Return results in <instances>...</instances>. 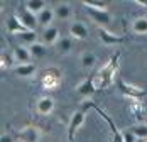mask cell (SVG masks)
Instances as JSON below:
<instances>
[{
	"label": "cell",
	"instance_id": "cell-1",
	"mask_svg": "<svg viewBox=\"0 0 147 142\" xmlns=\"http://www.w3.org/2000/svg\"><path fill=\"white\" fill-rule=\"evenodd\" d=\"M118 59H120V51H117L113 56L110 57V61L103 66L100 73H98V86L96 88H108L115 81V74L118 70Z\"/></svg>",
	"mask_w": 147,
	"mask_h": 142
},
{
	"label": "cell",
	"instance_id": "cell-2",
	"mask_svg": "<svg viewBox=\"0 0 147 142\" xmlns=\"http://www.w3.org/2000/svg\"><path fill=\"white\" fill-rule=\"evenodd\" d=\"M117 88L123 97L130 98L132 101H140V100L144 98V95H146V90L144 88L134 86L130 83H127L125 80H122V78H117Z\"/></svg>",
	"mask_w": 147,
	"mask_h": 142
},
{
	"label": "cell",
	"instance_id": "cell-3",
	"mask_svg": "<svg viewBox=\"0 0 147 142\" xmlns=\"http://www.w3.org/2000/svg\"><path fill=\"white\" fill-rule=\"evenodd\" d=\"M83 108H85V110H86V108H95V110H96L98 114L102 115V118L105 120V122H107V124H108V127H110V130H112V142H123V135H122V130H118L117 125L113 124V120H112V118H110L108 115L105 114L102 108H100V107L96 105V103H93V101H85V103H83Z\"/></svg>",
	"mask_w": 147,
	"mask_h": 142
},
{
	"label": "cell",
	"instance_id": "cell-4",
	"mask_svg": "<svg viewBox=\"0 0 147 142\" xmlns=\"http://www.w3.org/2000/svg\"><path fill=\"white\" fill-rule=\"evenodd\" d=\"M83 5L86 7V12L88 15L98 24V27H105V26H108L110 22H112V14L108 12V10H100V9H95V7H90L88 3H85L83 2Z\"/></svg>",
	"mask_w": 147,
	"mask_h": 142
},
{
	"label": "cell",
	"instance_id": "cell-5",
	"mask_svg": "<svg viewBox=\"0 0 147 142\" xmlns=\"http://www.w3.org/2000/svg\"><path fill=\"white\" fill-rule=\"evenodd\" d=\"M59 81H61V71L58 68H49L41 76V83H42L46 90H56Z\"/></svg>",
	"mask_w": 147,
	"mask_h": 142
},
{
	"label": "cell",
	"instance_id": "cell-6",
	"mask_svg": "<svg viewBox=\"0 0 147 142\" xmlns=\"http://www.w3.org/2000/svg\"><path fill=\"white\" fill-rule=\"evenodd\" d=\"M98 37H100V41H102L105 46H117V44H122L125 41V37L123 36H117V34H113V32H110V30H107L105 27H98Z\"/></svg>",
	"mask_w": 147,
	"mask_h": 142
},
{
	"label": "cell",
	"instance_id": "cell-7",
	"mask_svg": "<svg viewBox=\"0 0 147 142\" xmlns=\"http://www.w3.org/2000/svg\"><path fill=\"white\" fill-rule=\"evenodd\" d=\"M85 124V112H76L73 114V117L69 118V124H68V141L71 142L74 139V134L76 130Z\"/></svg>",
	"mask_w": 147,
	"mask_h": 142
},
{
	"label": "cell",
	"instance_id": "cell-8",
	"mask_svg": "<svg viewBox=\"0 0 147 142\" xmlns=\"http://www.w3.org/2000/svg\"><path fill=\"white\" fill-rule=\"evenodd\" d=\"M5 29H7V34H17V36L22 34V32H26V30H29L20 22L19 15H10L7 19V22H5Z\"/></svg>",
	"mask_w": 147,
	"mask_h": 142
},
{
	"label": "cell",
	"instance_id": "cell-9",
	"mask_svg": "<svg viewBox=\"0 0 147 142\" xmlns=\"http://www.w3.org/2000/svg\"><path fill=\"white\" fill-rule=\"evenodd\" d=\"M96 91V85H95V76H90L86 80H83L80 85L76 86V93L80 97H91Z\"/></svg>",
	"mask_w": 147,
	"mask_h": 142
},
{
	"label": "cell",
	"instance_id": "cell-10",
	"mask_svg": "<svg viewBox=\"0 0 147 142\" xmlns=\"http://www.w3.org/2000/svg\"><path fill=\"white\" fill-rule=\"evenodd\" d=\"M12 56H14V61H17L19 64H29L32 59L29 47H26V46H15L12 51Z\"/></svg>",
	"mask_w": 147,
	"mask_h": 142
},
{
	"label": "cell",
	"instance_id": "cell-11",
	"mask_svg": "<svg viewBox=\"0 0 147 142\" xmlns=\"http://www.w3.org/2000/svg\"><path fill=\"white\" fill-rule=\"evenodd\" d=\"M19 19H20V22L29 29V30H36V27L39 26V22H37V15L32 14V12H29L27 9H22V10H20Z\"/></svg>",
	"mask_w": 147,
	"mask_h": 142
},
{
	"label": "cell",
	"instance_id": "cell-12",
	"mask_svg": "<svg viewBox=\"0 0 147 142\" xmlns=\"http://www.w3.org/2000/svg\"><path fill=\"white\" fill-rule=\"evenodd\" d=\"M54 110V100L51 97H42V98L37 100L36 103V112L39 115H49Z\"/></svg>",
	"mask_w": 147,
	"mask_h": 142
},
{
	"label": "cell",
	"instance_id": "cell-13",
	"mask_svg": "<svg viewBox=\"0 0 147 142\" xmlns=\"http://www.w3.org/2000/svg\"><path fill=\"white\" fill-rule=\"evenodd\" d=\"M39 137H41V130L37 127H26L20 134H19V139L22 142H39Z\"/></svg>",
	"mask_w": 147,
	"mask_h": 142
},
{
	"label": "cell",
	"instance_id": "cell-14",
	"mask_svg": "<svg viewBox=\"0 0 147 142\" xmlns=\"http://www.w3.org/2000/svg\"><path fill=\"white\" fill-rule=\"evenodd\" d=\"M69 34H71V37H76V39H86L88 37V27L83 22H73L69 27Z\"/></svg>",
	"mask_w": 147,
	"mask_h": 142
},
{
	"label": "cell",
	"instance_id": "cell-15",
	"mask_svg": "<svg viewBox=\"0 0 147 142\" xmlns=\"http://www.w3.org/2000/svg\"><path fill=\"white\" fill-rule=\"evenodd\" d=\"M56 19V14H54V9H44L41 14L37 15V22H39V26H42V27H51V22Z\"/></svg>",
	"mask_w": 147,
	"mask_h": 142
},
{
	"label": "cell",
	"instance_id": "cell-16",
	"mask_svg": "<svg viewBox=\"0 0 147 142\" xmlns=\"http://www.w3.org/2000/svg\"><path fill=\"white\" fill-rule=\"evenodd\" d=\"M61 39L59 37V30L56 27H47V29H44V32H42V43L47 46H51V44H58V41Z\"/></svg>",
	"mask_w": 147,
	"mask_h": 142
},
{
	"label": "cell",
	"instance_id": "cell-17",
	"mask_svg": "<svg viewBox=\"0 0 147 142\" xmlns=\"http://www.w3.org/2000/svg\"><path fill=\"white\" fill-rule=\"evenodd\" d=\"M24 9H27L32 14L39 15L44 9H47V2H44V0H27L24 3Z\"/></svg>",
	"mask_w": 147,
	"mask_h": 142
},
{
	"label": "cell",
	"instance_id": "cell-18",
	"mask_svg": "<svg viewBox=\"0 0 147 142\" xmlns=\"http://www.w3.org/2000/svg\"><path fill=\"white\" fill-rule=\"evenodd\" d=\"M54 14H56V19L59 20H68L71 15H73V9L69 3H59L58 7H54Z\"/></svg>",
	"mask_w": 147,
	"mask_h": 142
},
{
	"label": "cell",
	"instance_id": "cell-19",
	"mask_svg": "<svg viewBox=\"0 0 147 142\" xmlns=\"http://www.w3.org/2000/svg\"><path fill=\"white\" fill-rule=\"evenodd\" d=\"M14 73L17 76H20V78H29V76H32L36 73V64H32V63H29V64H17V66H14Z\"/></svg>",
	"mask_w": 147,
	"mask_h": 142
},
{
	"label": "cell",
	"instance_id": "cell-20",
	"mask_svg": "<svg viewBox=\"0 0 147 142\" xmlns=\"http://www.w3.org/2000/svg\"><path fill=\"white\" fill-rule=\"evenodd\" d=\"M29 51L32 54V57H36V59H41V57H44L47 54V47H46L44 43H36L32 46H29Z\"/></svg>",
	"mask_w": 147,
	"mask_h": 142
},
{
	"label": "cell",
	"instance_id": "cell-21",
	"mask_svg": "<svg viewBox=\"0 0 147 142\" xmlns=\"http://www.w3.org/2000/svg\"><path fill=\"white\" fill-rule=\"evenodd\" d=\"M132 30L135 34H147V17H137L132 22Z\"/></svg>",
	"mask_w": 147,
	"mask_h": 142
},
{
	"label": "cell",
	"instance_id": "cell-22",
	"mask_svg": "<svg viewBox=\"0 0 147 142\" xmlns=\"http://www.w3.org/2000/svg\"><path fill=\"white\" fill-rule=\"evenodd\" d=\"M19 39H20L22 44H26V46L29 47V46L37 43V34H36V30H26V32L19 34Z\"/></svg>",
	"mask_w": 147,
	"mask_h": 142
},
{
	"label": "cell",
	"instance_id": "cell-23",
	"mask_svg": "<svg viewBox=\"0 0 147 142\" xmlns=\"http://www.w3.org/2000/svg\"><path fill=\"white\" fill-rule=\"evenodd\" d=\"M56 47H58V51L61 54H68L73 47V37H61L56 44Z\"/></svg>",
	"mask_w": 147,
	"mask_h": 142
},
{
	"label": "cell",
	"instance_id": "cell-24",
	"mask_svg": "<svg viewBox=\"0 0 147 142\" xmlns=\"http://www.w3.org/2000/svg\"><path fill=\"white\" fill-rule=\"evenodd\" d=\"M95 64H96V56H95L93 53L86 51V53H83V54H81V66H83L85 70L93 68Z\"/></svg>",
	"mask_w": 147,
	"mask_h": 142
},
{
	"label": "cell",
	"instance_id": "cell-25",
	"mask_svg": "<svg viewBox=\"0 0 147 142\" xmlns=\"http://www.w3.org/2000/svg\"><path fill=\"white\" fill-rule=\"evenodd\" d=\"M132 132L135 134L137 139H147V124H139L132 127Z\"/></svg>",
	"mask_w": 147,
	"mask_h": 142
},
{
	"label": "cell",
	"instance_id": "cell-26",
	"mask_svg": "<svg viewBox=\"0 0 147 142\" xmlns=\"http://www.w3.org/2000/svg\"><path fill=\"white\" fill-rule=\"evenodd\" d=\"M2 70H7V68H12V59L14 56H10V54H7V53H2Z\"/></svg>",
	"mask_w": 147,
	"mask_h": 142
},
{
	"label": "cell",
	"instance_id": "cell-27",
	"mask_svg": "<svg viewBox=\"0 0 147 142\" xmlns=\"http://www.w3.org/2000/svg\"><path fill=\"white\" fill-rule=\"evenodd\" d=\"M130 108H132L134 114L137 115V118H139V120H144V117H142V114H144V107L140 105V101H134Z\"/></svg>",
	"mask_w": 147,
	"mask_h": 142
},
{
	"label": "cell",
	"instance_id": "cell-28",
	"mask_svg": "<svg viewBox=\"0 0 147 142\" xmlns=\"http://www.w3.org/2000/svg\"><path fill=\"white\" fill-rule=\"evenodd\" d=\"M122 135H123V142H139V139L135 137V134L132 132V128L122 130Z\"/></svg>",
	"mask_w": 147,
	"mask_h": 142
},
{
	"label": "cell",
	"instance_id": "cell-29",
	"mask_svg": "<svg viewBox=\"0 0 147 142\" xmlns=\"http://www.w3.org/2000/svg\"><path fill=\"white\" fill-rule=\"evenodd\" d=\"M85 3H88L90 7H95V9H100V10H107V2H85Z\"/></svg>",
	"mask_w": 147,
	"mask_h": 142
},
{
	"label": "cell",
	"instance_id": "cell-30",
	"mask_svg": "<svg viewBox=\"0 0 147 142\" xmlns=\"http://www.w3.org/2000/svg\"><path fill=\"white\" fill-rule=\"evenodd\" d=\"M0 142H14V139H12V135H9V134H2Z\"/></svg>",
	"mask_w": 147,
	"mask_h": 142
},
{
	"label": "cell",
	"instance_id": "cell-31",
	"mask_svg": "<svg viewBox=\"0 0 147 142\" xmlns=\"http://www.w3.org/2000/svg\"><path fill=\"white\" fill-rule=\"evenodd\" d=\"M137 3H140V5H147V0H137Z\"/></svg>",
	"mask_w": 147,
	"mask_h": 142
}]
</instances>
